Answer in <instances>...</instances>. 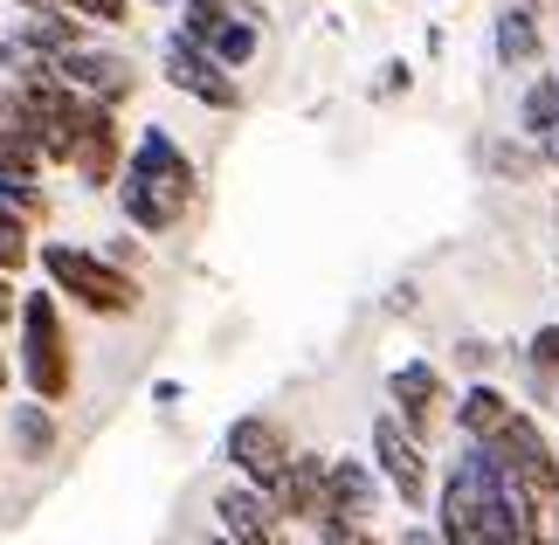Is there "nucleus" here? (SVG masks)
Instances as JSON below:
<instances>
[{
	"label": "nucleus",
	"mask_w": 559,
	"mask_h": 545,
	"mask_svg": "<svg viewBox=\"0 0 559 545\" xmlns=\"http://www.w3.org/2000/svg\"><path fill=\"white\" fill-rule=\"evenodd\" d=\"M386 401H394V414L415 435H428V428L442 422V407H449V387H442V374L428 359H407V366L386 374Z\"/></svg>",
	"instance_id": "12"
},
{
	"label": "nucleus",
	"mask_w": 559,
	"mask_h": 545,
	"mask_svg": "<svg viewBox=\"0 0 559 545\" xmlns=\"http://www.w3.org/2000/svg\"><path fill=\"white\" fill-rule=\"evenodd\" d=\"M70 166H76L83 187H111L118 173H124V139H118V125H111V104H97V111H91V125H83Z\"/></svg>",
	"instance_id": "13"
},
{
	"label": "nucleus",
	"mask_w": 559,
	"mask_h": 545,
	"mask_svg": "<svg viewBox=\"0 0 559 545\" xmlns=\"http://www.w3.org/2000/svg\"><path fill=\"white\" fill-rule=\"evenodd\" d=\"M56 76H70L83 97H97V104H124L132 97V62L111 56V49H83V42H70V49H56Z\"/></svg>",
	"instance_id": "10"
},
{
	"label": "nucleus",
	"mask_w": 559,
	"mask_h": 545,
	"mask_svg": "<svg viewBox=\"0 0 559 545\" xmlns=\"http://www.w3.org/2000/svg\"><path fill=\"white\" fill-rule=\"evenodd\" d=\"M8 276H14V270H0V318H21V297H14Z\"/></svg>",
	"instance_id": "27"
},
{
	"label": "nucleus",
	"mask_w": 559,
	"mask_h": 545,
	"mask_svg": "<svg viewBox=\"0 0 559 545\" xmlns=\"http://www.w3.org/2000/svg\"><path fill=\"white\" fill-rule=\"evenodd\" d=\"M41 270L62 297H76L91 318H132L139 311V276L124 263H104L97 249H76V242H41Z\"/></svg>",
	"instance_id": "3"
},
{
	"label": "nucleus",
	"mask_w": 559,
	"mask_h": 545,
	"mask_svg": "<svg viewBox=\"0 0 559 545\" xmlns=\"http://www.w3.org/2000/svg\"><path fill=\"white\" fill-rule=\"evenodd\" d=\"M21 374H28L35 401H62L76 387V366H70V332H62V311L56 297H21Z\"/></svg>",
	"instance_id": "4"
},
{
	"label": "nucleus",
	"mask_w": 559,
	"mask_h": 545,
	"mask_svg": "<svg viewBox=\"0 0 559 545\" xmlns=\"http://www.w3.org/2000/svg\"><path fill=\"white\" fill-rule=\"evenodd\" d=\"M0 214H14V222H41V187L28 180V173H8L0 166Z\"/></svg>",
	"instance_id": "20"
},
{
	"label": "nucleus",
	"mask_w": 559,
	"mask_h": 545,
	"mask_svg": "<svg viewBox=\"0 0 559 545\" xmlns=\"http://www.w3.org/2000/svg\"><path fill=\"white\" fill-rule=\"evenodd\" d=\"M14 449H21V463H41V455L56 449V422H49V407H14Z\"/></svg>",
	"instance_id": "19"
},
{
	"label": "nucleus",
	"mask_w": 559,
	"mask_h": 545,
	"mask_svg": "<svg viewBox=\"0 0 559 545\" xmlns=\"http://www.w3.org/2000/svg\"><path fill=\"white\" fill-rule=\"evenodd\" d=\"M490 42H498V62H504V70H532V62H539V21H532L525 8L498 14V28H490Z\"/></svg>",
	"instance_id": "18"
},
{
	"label": "nucleus",
	"mask_w": 559,
	"mask_h": 545,
	"mask_svg": "<svg viewBox=\"0 0 559 545\" xmlns=\"http://www.w3.org/2000/svg\"><path fill=\"white\" fill-rule=\"evenodd\" d=\"M511 414H519V401H504L498 394V387H469V394L456 401V422H463V435H469V442H490V435H498L504 422H511Z\"/></svg>",
	"instance_id": "17"
},
{
	"label": "nucleus",
	"mask_w": 559,
	"mask_h": 545,
	"mask_svg": "<svg viewBox=\"0 0 559 545\" xmlns=\"http://www.w3.org/2000/svg\"><path fill=\"white\" fill-rule=\"evenodd\" d=\"M56 8H70L76 21H97V28H118L132 14V0H56Z\"/></svg>",
	"instance_id": "22"
},
{
	"label": "nucleus",
	"mask_w": 559,
	"mask_h": 545,
	"mask_svg": "<svg viewBox=\"0 0 559 545\" xmlns=\"http://www.w3.org/2000/svg\"><path fill=\"white\" fill-rule=\"evenodd\" d=\"M504 484L519 490L532 545H559V455H539V463H525V470H504Z\"/></svg>",
	"instance_id": "11"
},
{
	"label": "nucleus",
	"mask_w": 559,
	"mask_h": 545,
	"mask_svg": "<svg viewBox=\"0 0 559 545\" xmlns=\"http://www.w3.org/2000/svg\"><path fill=\"white\" fill-rule=\"evenodd\" d=\"M21 263H28V222L0 214V270H21Z\"/></svg>",
	"instance_id": "23"
},
{
	"label": "nucleus",
	"mask_w": 559,
	"mask_h": 545,
	"mask_svg": "<svg viewBox=\"0 0 559 545\" xmlns=\"http://www.w3.org/2000/svg\"><path fill=\"white\" fill-rule=\"evenodd\" d=\"M193 201H201V173H193V159L174 145V132H145L132 152H124V173H118V208L124 222H132L139 235H166L180 228Z\"/></svg>",
	"instance_id": "1"
},
{
	"label": "nucleus",
	"mask_w": 559,
	"mask_h": 545,
	"mask_svg": "<svg viewBox=\"0 0 559 545\" xmlns=\"http://www.w3.org/2000/svg\"><path fill=\"white\" fill-rule=\"evenodd\" d=\"M153 8H159V0H153Z\"/></svg>",
	"instance_id": "31"
},
{
	"label": "nucleus",
	"mask_w": 559,
	"mask_h": 545,
	"mask_svg": "<svg viewBox=\"0 0 559 545\" xmlns=\"http://www.w3.org/2000/svg\"><path fill=\"white\" fill-rule=\"evenodd\" d=\"M552 145H559V125H552Z\"/></svg>",
	"instance_id": "30"
},
{
	"label": "nucleus",
	"mask_w": 559,
	"mask_h": 545,
	"mask_svg": "<svg viewBox=\"0 0 559 545\" xmlns=\"http://www.w3.org/2000/svg\"><path fill=\"white\" fill-rule=\"evenodd\" d=\"M407 91V62H386L380 70V97H401Z\"/></svg>",
	"instance_id": "26"
},
{
	"label": "nucleus",
	"mask_w": 559,
	"mask_h": 545,
	"mask_svg": "<svg viewBox=\"0 0 559 545\" xmlns=\"http://www.w3.org/2000/svg\"><path fill=\"white\" fill-rule=\"evenodd\" d=\"M456 359L469 366V374H477V366H490V359H498V353H490V345H484V339H463V345H456Z\"/></svg>",
	"instance_id": "25"
},
{
	"label": "nucleus",
	"mask_w": 559,
	"mask_h": 545,
	"mask_svg": "<svg viewBox=\"0 0 559 545\" xmlns=\"http://www.w3.org/2000/svg\"><path fill=\"white\" fill-rule=\"evenodd\" d=\"M0 166L8 173H41V132H35V111H28V97H21V83L14 91H0Z\"/></svg>",
	"instance_id": "14"
},
{
	"label": "nucleus",
	"mask_w": 559,
	"mask_h": 545,
	"mask_svg": "<svg viewBox=\"0 0 559 545\" xmlns=\"http://www.w3.org/2000/svg\"><path fill=\"white\" fill-rule=\"evenodd\" d=\"M187 35L214 49L228 70H249L255 49H263V14L249 0H187Z\"/></svg>",
	"instance_id": "6"
},
{
	"label": "nucleus",
	"mask_w": 559,
	"mask_h": 545,
	"mask_svg": "<svg viewBox=\"0 0 559 545\" xmlns=\"http://www.w3.org/2000/svg\"><path fill=\"white\" fill-rule=\"evenodd\" d=\"M373 463H380V476L394 484V497L407 511L428 505V449H421V435L407 428L401 414H380L373 422Z\"/></svg>",
	"instance_id": "7"
},
{
	"label": "nucleus",
	"mask_w": 559,
	"mask_h": 545,
	"mask_svg": "<svg viewBox=\"0 0 559 545\" xmlns=\"http://www.w3.org/2000/svg\"><path fill=\"white\" fill-rule=\"evenodd\" d=\"M207 545H235V538H228V532H214V538H207Z\"/></svg>",
	"instance_id": "29"
},
{
	"label": "nucleus",
	"mask_w": 559,
	"mask_h": 545,
	"mask_svg": "<svg viewBox=\"0 0 559 545\" xmlns=\"http://www.w3.org/2000/svg\"><path fill=\"white\" fill-rule=\"evenodd\" d=\"M214 518H222V532L235 545H284V505L263 484H249V476L214 497Z\"/></svg>",
	"instance_id": "9"
},
{
	"label": "nucleus",
	"mask_w": 559,
	"mask_h": 545,
	"mask_svg": "<svg viewBox=\"0 0 559 545\" xmlns=\"http://www.w3.org/2000/svg\"><path fill=\"white\" fill-rule=\"evenodd\" d=\"M325 505L353 511V518H380V463L332 455V463H325ZM325 505H318V511H325Z\"/></svg>",
	"instance_id": "15"
},
{
	"label": "nucleus",
	"mask_w": 559,
	"mask_h": 545,
	"mask_svg": "<svg viewBox=\"0 0 559 545\" xmlns=\"http://www.w3.org/2000/svg\"><path fill=\"white\" fill-rule=\"evenodd\" d=\"M276 505H284V518H318V505H325V463L318 455H290L284 484H276Z\"/></svg>",
	"instance_id": "16"
},
{
	"label": "nucleus",
	"mask_w": 559,
	"mask_h": 545,
	"mask_svg": "<svg viewBox=\"0 0 559 545\" xmlns=\"http://www.w3.org/2000/svg\"><path fill=\"white\" fill-rule=\"evenodd\" d=\"M159 62H166V83L187 91L193 104H207V111H242V83H235V70L214 49H201L187 28H174L159 42Z\"/></svg>",
	"instance_id": "5"
},
{
	"label": "nucleus",
	"mask_w": 559,
	"mask_h": 545,
	"mask_svg": "<svg viewBox=\"0 0 559 545\" xmlns=\"http://www.w3.org/2000/svg\"><path fill=\"white\" fill-rule=\"evenodd\" d=\"M394 545H449V538H442V532H428V525H407Z\"/></svg>",
	"instance_id": "28"
},
{
	"label": "nucleus",
	"mask_w": 559,
	"mask_h": 545,
	"mask_svg": "<svg viewBox=\"0 0 559 545\" xmlns=\"http://www.w3.org/2000/svg\"><path fill=\"white\" fill-rule=\"evenodd\" d=\"M442 538L449 545H532L519 490L504 484V470L490 463L484 442H469V455L442 484Z\"/></svg>",
	"instance_id": "2"
},
{
	"label": "nucleus",
	"mask_w": 559,
	"mask_h": 545,
	"mask_svg": "<svg viewBox=\"0 0 559 545\" xmlns=\"http://www.w3.org/2000/svg\"><path fill=\"white\" fill-rule=\"evenodd\" d=\"M532 380H559V324H539L532 339Z\"/></svg>",
	"instance_id": "24"
},
{
	"label": "nucleus",
	"mask_w": 559,
	"mask_h": 545,
	"mask_svg": "<svg viewBox=\"0 0 559 545\" xmlns=\"http://www.w3.org/2000/svg\"><path fill=\"white\" fill-rule=\"evenodd\" d=\"M519 118H525V132H532V139H546V132H552V125H559V76H539V83H532L525 104H519Z\"/></svg>",
	"instance_id": "21"
},
{
	"label": "nucleus",
	"mask_w": 559,
	"mask_h": 545,
	"mask_svg": "<svg viewBox=\"0 0 559 545\" xmlns=\"http://www.w3.org/2000/svg\"><path fill=\"white\" fill-rule=\"evenodd\" d=\"M222 455L249 476V484H263L276 497V484H284V470H290V435L276 428V422H263V414H242V422L228 428Z\"/></svg>",
	"instance_id": "8"
}]
</instances>
